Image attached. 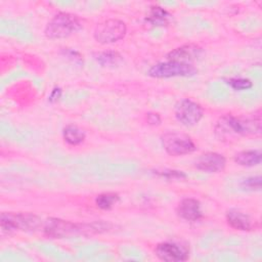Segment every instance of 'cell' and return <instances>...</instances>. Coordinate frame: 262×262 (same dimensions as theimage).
Instances as JSON below:
<instances>
[{"mask_svg":"<svg viewBox=\"0 0 262 262\" xmlns=\"http://www.w3.org/2000/svg\"><path fill=\"white\" fill-rule=\"evenodd\" d=\"M177 214L186 221H198L203 216L201 203L192 198L183 199L177 207Z\"/></svg>","mask_w":262,"mask_h":262,"instance_id":"obj_12","label":"cell"},{"mask_svg":"<svg viewBox=\"0 0 262 262\" xmlns=\"http://www.w3.org/2000/svg\"><path fill=\"white\" fill-rule=\"evenodd\" d=\"M226 83L236 91L248 90L253 86V83L251 82V80L247 78H230L226 81Z\"/></svg>","mask_w":262,"mask_h":262,"instance_id":"obj_19","label":"cell"},{"mask_svg":"<svg viewBox=\"0 0 262 262\" xmlns=\"http://www.w3.org/2000/svg\"><path fill=\"white\" fill-rule=\"evenodd\" d=\"M146 122L149 124V125H160L161 122H162V119L160 117L159 114L157 113H147L146 114Z\"/></svg>","mask_w":262,"mask_h":262,"instance_id":"obj_22","label":"cell"},{"mask_svg":"<svg viewBox=\"0 0 262 262\" xmlns=\"http://www.w3.org/2000/svg\"><path fill=\"white\" fill-rule=\"evenodd\" d=\"M119 199V194L116 192H103L96 196L95 204L101 210H110L118 203Z\"/></svg>","mask_w":262,"mask_h":262,"instance_id":"obj_18","label":"cell"},{"mask_svg":"<svg viewBox=\"0 0 262 262\" xmlns=\"http://www.w3.org/2000/svg\"><path fill=\"white\" fill-rule=\"evenodd\" d=\"M215 135L220 141L229 142L241 136L259 134L261 131L260 115L254 118L235 117L227 114L219 118L215 128Z\"/></svg>","mask_w":262,"mask_h":262,"instance_id":"obj_1","label":"cell"},{"mask_svg":"<svg viewBox=\"0 0 262 262\" xmlns=\"http://www.w3.org/2000/svg\"><path fill=\"white\" fill-rule=\"evenodd\" d=\"M262 154L258 149L242 150L234 156V162L244 167H254L261 163Z\"/></svg>","mask_w":262,"mask_h":262,"instance_id":"obj_14","label":"cell"},{"mask_svg":"<svg viewBox=\"0 0 262 262\" xmlns=\"http://www.w3.org/2000/svg\"><path fill=\"white\" fill-rule=\"evenodd\" d=\"M161 141L164 149L170 156H183L191 154L196 149V145L190 136L176 131L165 133Z\"/></svg>","mask_w":262,"mask_h":262,"instance_id":"obj_7","label":"cell"},{"mask_svg":"<svg viewBox=\"0 0 262 262\" xmlns=\"http://www.w3.org/2000/svg\"><path fill=\"white\" fill-rule=\"evenodd\" d=\"M94 58L102 67H114L122 60V56L116 51L97 52L94 54Z\"/></svg>","mask_w":262,"mask_h":262,"instance_id":"obj_17","label":"cell"},{"mask_svg":"<svg viewBox=\"0 0 262 262\" xmlns=\"http://www.w3.org/2000/svg\"><path fill=\"white\" fill-rule=\"evenodd\" d=\"M174 113L177 121L184 126H193L198 124L204 116V111L201 104L189 98H183L178 101L175 105Z\"/></svg>","mask_w":262,"mask_h":262,"instance_id":"obj_8","label":"cell"},{"mask_svg":"<svg viewBox=\"0 0 262 262\" xmlns=\"http://www.w3.org/2000/svg\"><path fill=\"white\" fill-rule=\"evenodd\" d=\"M198 73V70L191 63H185L175 60H167L154 64L148 70V76L152 78H173V77H191Z\"/></svg>","mask_w":262,"mask_h":262,"instance_id":"obj_4","label":"cell"},{"mask_svg":"<svg viewBox=\"0 0 262 262\" xmlns=\"http://www.w3.org/2000/svg\"><path fill=\"white\" fill-rule=\"evenodd\" d=\"M102 229H105V226L102 223L81 225L74 224L70 221L59 218H50L46 221L44 225L45 234L53 238H62L75 234H81L83 232H100Z\"/></svg>","mask_w":262,"mask_h":262,"instance_id":"obj_2","label":"cell"},{"mask_svg":"<svg viewBox=\"0 0 262 262\" xmlns=\"http://www.w3.org/2000/svg\"><path fill=\"white\" fill-rule=\"evenodd\" d=\"M171 19V15L168 11L160 6H151L148 16L146 17L147 23L152 26H165L168 25Z\"/></svg>","mask_w":262,"mask_h":262,"instance_id":"obj_16","label":"cell"},{"mask_svg":"<svg viewBox=\"0 0 262 262\" xmlns=\"http://www.w3.org/2000/svg\"><path fill=\"white\" fill-rule=\"evenodd\" d=\"M239 186L244 190H249V191L260 190V188H261V176L258 175V176L248 177L239 183Z\"/></svg>","mask_w":262,"mask_h":262,"instance_id":"obj_20","label":"cell"},{"mask_svg":"<svg viewBox=\"0 0 262 262\" xmlns=\"http://www.w3.org/2000/svg\"><path fill=\"white\" fill-rule=\"evenodd\" d=\"M157 257L167 262H180L188 259V249L178 243L163 242L156 246Z\"/></svg>","mask_w":262,"mask_h":262,"instance_id":"obj_9","label":"cell"},{"mask_svg":"<svg viewBox=\"0 0 262 262\" xmlns=\"http://www.w3.org/2000/svg\"><path fill=\"white\" fill-rule=\"evenodd\" d=\"M155 173L162 177H166L168 179H182L186 177V175L182 171H177V170H163V171L157 170Z\"/></svg>","mask_w":262,"mask_h":262,"instance_id":"obj_21","label":"cell"},{"mask_svg":"<svg viewBox=\"0 0 262 262\" xmlns=\"http://www.w3.org/2000/svg\"><path fill=\"white\" fill-rule=\"evenodd\" d=\"M126 24L118 18H108L96 25L94 39L101 44H111L123 39L126 35Z\"/></svg>","mask_w":262,"mask_h":262,"instance_id":"obj_6","label":"cell"},{"mask_svg":"<svg viewBox=\"0 0 262 262\" xmlns=\"http://www.w3.org/2000/svg\"><path fill=\"white\" fill-rule=\"evenodd\" d=\"M62 136L67 143L70 145H79L82 143L86 137L83 129L76 125H68L62 130Z\"/></svg>","mask_w":262,"mask_h":262,"instance_id":"obj_15","label":"cell"},{"mask_svg":"<svg viewBox=\"0 0 262 262\" xmlns=\"http://www.w3.org/2000/svg\"><path fill=\"white\" fill-rule=\"evenodd\" d=\"M82 28L77 15L69 12H58L46 25L44 34L48 39H62L78 32Z\"/></svg>","mask_w":262,"mask_h":262,"instance_id":"obj_3","label":"cell"},{"mask_svg":"<svg viewBox=\"0 0 262 262\" xmlns=\"http://www.w3.org/2000/svg\"><path fill=\"white\" fill-rule=\"evenodd\" d=\"M203 50L201 47L192 44H187L183 45L181 47H178L171 52L168 53L167 58L168 60H175V61H180V62H185V63H191L192 61L196 60ZM192 64V63H191Z\"/></svg>","mask_w":262,"mask_h":262,"instance_id":"obj_11","label":"cell"},{"mask_svg":"<svg viewBox=\"0 0 262 262\" xmlns=\"http://www.w3.org/2000/svg\"><path fill=\"white\" fill-rule=\"evenodd\" d=\"M226 221L229 226L237 230L248 231L251 230L253 227L251 217L248 214L236 209H230L227 211Z\"/></svg>","mask_w":262,"mask_h":262,"instance_id":"obj_13","label":"cell"},{"mask_svg":"<svg viewBox=\"0 0 262 262\" xmlns=\"http://www.w3.org/2000/svg\"><path fill=\"white\" fill-rule=\"evenodd\" d=\"M1 228L5 232L14 230H36L41 225V219L30 213H2Z\"/></svg>","mask_w":262,"mask_h":262,"instance_id":"obj_5","label":"cell"},{"mask_svg":"<svg viewBox=\"0 0 262 262\" xmlns=\"http://www.w3.org/2000/svg\"><path fill=\"white\" fill-rule=\"evenodd\" d=\"M60 95H61V90H60V88H58V87H55V88H53L52 89V91H51V93H50V95H49V101L50 102H54V101H56V100H58V98L60 97Z\"/></svg>","mask_w":262,"mask_h":262,"instance_id":"obj_23","label":"cell"},{"mask_svg":"<svg viewBox=\"0 0 262 262\" xmlns=\"http://www.w3.org/2000/svg\"><path fill=\"white\" fill-rule=\"evenodd\" d=\"M225 165L226 159L224 158V156L214 151H209L201 155L194 162V166L196 169L210 173L222 171Z\"/></svg>","mask_w":262,"mask_h":262,"instance_id":"obj_10","label":"cell"}]
</instances>
